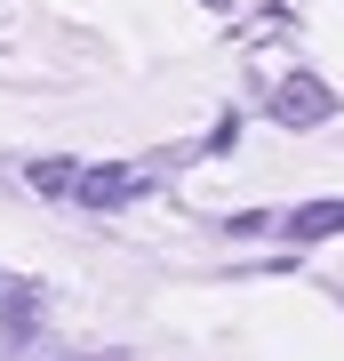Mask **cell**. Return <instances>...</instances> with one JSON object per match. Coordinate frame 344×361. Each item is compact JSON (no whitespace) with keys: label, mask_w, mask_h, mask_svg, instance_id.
<instances>
[{"label":"cell","mask_w":344,"mask_h":361,"mask_svg":"<svg viewBox=\"0 0 344 361\" xmlns=\"http://www.w3.org/2000/svg\"><path fill=\"white\" fill-rule=\"evenodd\" d=\"M72 193L80 201H128V193H144V185H136V169H80Z\"/></svg>","instance_id":"cell-2"},{"label":"cell","mask_w":344,"mask_h":361,"mask_svg":"<svg viewBox=\"0 0 344 361\" xmlns=\"http://www.w3.org/2000/svg\"><path fill=\"white\" fill-rule=\"evenodd\" d=\"M329 233H344V201H312L288 217V241H329Z\"/></svg>","instance_id":"cell-3"},{"label":"cell","mask_w":344,"mask_h":361,"mask_svg":"<svg viewBox=\"0 0 344 361\" xmlns=\"http://www.w3.org/2000/svg\"><path fill=\"white\" fill-rule=\"evenodd\" d=\"M72 177H80V169H64V161H40V169H32L40 193H72Z\"/></svg>","instance_id":"cell-4"},{"label":"cell","mask_w":344,"mask_h":361,"mask_svg":"<svg viewBox=\"0 0 344 361\" xmlns=\"http://www.w3.org/2000/svg\"><path fill=\"white\" fill-rule=\"evenodd\" d=\"M272 113H281L288 129H312V121L336 113V89H320V80H288V89L272 97Z\"/></svg>","instance_id":"cell-1"}]
</instances>
